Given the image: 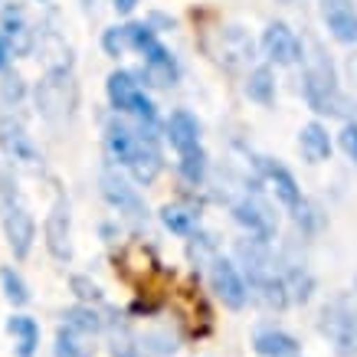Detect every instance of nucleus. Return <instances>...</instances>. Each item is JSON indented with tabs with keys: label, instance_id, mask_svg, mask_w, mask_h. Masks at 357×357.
<instances>
[{
	"label": "nucleus",
	"instance_id": "nucleus-1",
	"mask_svg": "<svg viewBox=\"0 0 357 357\" xmlns=\"http://www.w3.org/2000/svg\"><path fill=\"white\" fill-rule=\"evenodd\" d=\"M305 98H308L312 112H318V115H341L344 112V98H341V89H337L335 66L318 46H314L308 69H305Z\"/></svg>",
	"mask_w": 357,
	"mask_h": 357
},
{
	"label": "nucleus",
	"instance_id": "nucleus-2",
	"mask_svg": "<svg viewBox=\"0 0 357 357\" xmlns=\"http://www.w3.org/2000/svg\"><path fill=\"white\" fill-rule=\"evenodd\" d=\"M0 194H3V204H0V210H3V213H0V217H3V233L10 239L13 256L26 259L33 239H36V227H33V217L26 213V206L17 200V190H13V184L3 177V171H0Z\"/></svg>",
	"mask_w": 357,
	"mask_h": 357
},
{
	"label": "nucleus",
	"instance_id": "nucleus-3",
	"mask_svg": "<svg viewBox=\"0 0 357 357\" xmlns=\"http://www.w3.org/2000/svg\"><path fill=\"white\" fill-rule=\"evenodd\" d=\"M109 102L119 112H128V115H135V119H138L141 125H148V128H151L154 119H158L154 102L144 96V92H141L138 79L131 76V73H125V69H119V73H112V76H109Z\"/></svg>",
	"mask_w": 357,
	"mask_h": 357
},
{
	"label": "nucleus",
	"instance_id": "nucleus-4",
	"mask_svg": "<svg viewBox=\"0 0 357 357\" xmlns=\"http://www.w3.org/2000/svg\"><path fill=\"white\" fill-rule=\"evenodd\" d=\"M321 331H325L341 354L357 357V308L351 302H335L321 312Z\"/></svg>",
	"mask_w": 357,
	"mask_h": 357
},
{
	"label": "nucleus",
	"instance_id": "nucleus-5",
	"mask_svg": "<svg viewBox=\"0 0 357 357\" xmlns=\"http://www.w3.org/2000/svg\"><path fill=\"white\" fill-rule=\"evenodd\" d=\"M233 217H236L239 227H246L252 236L259 239V243H269L275 236V213H272V206L259 197H243L233 204Z\"/></svg>",
	"mask_w": 357,
	"mask_h": 357
},
{
	"label": "nucleus",
	"instance_id": "nucleus-6",
	"mask_svg": "<svg viewBox=\"0 0 357 357\" xmlns=\"http://www.w3.org/2000/svg\"><path fill=\"white\" fill-rule=\"evenodd\" d=\"M262 53L275 66H292L302 59V43L289 23H269L262 33Z\"/></svg>",
	"mask_w": 357,
	"mask_h": 357
},
{
	"label": "nucleus",
	"instance_id": "nucleus-7",
	"mask_svg": "<svg viewBox=\"0 0 357 357\" xmlns=\"http://www.w3.org/2000/svg\"><path fill=\"white\" fill-rule=\"evenodd\" d=\"M210 285H213L217 298L227 305V308H243L249 298L246 279L239 275L236 266L229 259H213V266H210Z\"/></svg>",
	"mask_w": 357,
	"mask_h": 357
},
{
	"label": "nucleus",
	"instance_id": "nucleus-8",
	"mask_svg": "<svg viewBox=\"0 0 357 357\" xmlns=\"http://www.w3.org/2000/svg\"><path fill=\"white\" fill-rule=\"evenodd\" d=\"M321 17L337 43H357V10L351 0H321Z\"/></svg>",
	"mask_w": 357,
	"mask_h": 357
},
{
	"label": "nucleus",
	"instance_id": "nucleus-9",
	"mask_svg": "<svg viewBox=\"0 0 357 357\" xmlns=\"http://www.w3.org/2000/svg\"><path fill=\"white\" fill-rule=\"evenodd\" d=\"M102 194H105V200H109L112 206H119V213H125V217L135 220V223H141V220L148 217V213H144V204H141V197L135 194V187H128L112 171L102 174Z\"/></svg>",
	"mask_w": 357,
	"mask_h": 357
},
{
	"label": "nucleus",
	"instance_id": "nucleus-10",
	"mask_svg": "<svg viewBox=\"0 0 357 357\" xmlns=\"http://www.w3.org/2000/svg\"><path fill=\"white\" fill-rule=\"evenodd\" d=\"M141 53H144V79L158 89L174 86V79H177V63H174V56L167 53L154 36L141 46Z\"/></svg>",
	"mask_w": 357,
	"mask_h": 357
},
{
	"label": "nucleus",
	"instance_id": "nucleus-11",
	"mask_svg": "<svg viewBox=\"0 0 357 357\" xmlns=\"http://www.w3.org/2000/svg\"><path fill=\"white\" fill-rule=\"evenodd\" d=\"M43 236H46V246L53 252L56 259H69L73 256V243H69V204L66 200H56L50 217H46V227H43Z\"/></svg>",
	"mask_w": 357,
	"mask_h": 357
},
{
	"label": "nucleus",
	"instance_id": "nucleus-12",
	"mask_svg": "<svg viewBox=\"0 0 357 357\" xmlns=\"http://www.w3.org/2000/svg\"><path fill=\"white\" fill-rule=\"evenodd\" d=\"M259 171H262V177L269 181V187L275 190V197H279L282 204L292 206V210H298V206H302V187H298V181H295V177L285 171L282 164L269 161V158H259Z\"/></svg>",
	"mask_w": 357,
	"mask_h": 357
},
{
	"label": "nucleus",
	"instance_id": "nucleus-13",
	"mask_svg": "<svg viewBox=\"0 0 357 357\" xmlns=\"http://www.w3.org/2000/svg\"><path fill=\"white\" fill-rule=\"evenodd\" d=\"M144 138H151V135L135 131V128H128V125H121V121H112L109 128H105V148H109V158L112 161H119V164H128Z\"/></svg>",
	"mask_w": 357,
	"mask_h": 357
},
{
	"label": "nucleus",
	"instance_id": "nucleus-14",
	"mask_svg": "<svg viewBox=\"0 0 357 357\" xmlns=\"http://www.w3.org/2000/svg\"><path fill=\"white\" fill-rule=\"evenodd\" d=\"M164 135H167V141H171V148L177 154H187V151H194V148H200V125H197V119L184 109L174 112L171 119H167Z\"/></svg>",
	"mask_w": 357,
	"mask_h": 357
},
{
	"label": "nucleus",
	"instance_id": "nucleus-15",
	"mask_svg": "<svg viewBox=\"0 0 357 357\" xmlns=\"http://www.w3.org/2000/svg\"><path fill=\"white\" fill-rule=\"evenodd\" d=\"M0 148H3L7 158H13V161H26V164L36 161V148H33L30 135L10 119L0 121Z\"/></svg>",
	"mask_w": 357,
	"mask_h": 357
},
{
	"label": "nucleus",
	"instance_id": "nucleus-16",
	"mask_svg": "<svg viewBox=\"0 0 357 357\" xmlns=\"http://www.w3.org/2000/svg\"><path fill=\"white\" fill-rule=\"evenodd\" d=\"M131 171V177L138 181V184H151L154 177L161 174L164 161H161V151H158V144H154V138H144L141 141V148L135 151V158H131L128 164H125Z\"/></svg>",
	"mask_w": 357,
	"mask_h": 357
},
{
	"label": "nucleus",
	"instance_id": "nucleus-17",
	"mask_svg": "<svg viewBox=\"0 0 357 357\" xmlns=\"http://www.w3.org/2000/svg\"><path fill=\"white\" fill-rule=\"evenodd\" d=\"M298 144H302V154L312 164H321L331 158V138H328V128H321L318 121L305 125L302 135H298Z\"/></svg>",
	"mask_w": 357,
	"mask_h": 357
},
{
	"label": "nucleus",
	"instance_id": "nucleus-18",
	"mask_svg": "<svg viewBox=\"0 0 357 357\" xmlns=\"http://www.w3.org/2000/svg\"><path fill=\"white\" fill-rule=\"evenodd\" d=\"M256 354L262 357H295L298 354V341L285 331H262L256 335Z\"/></svg>",
	"mask_w": 357,
	"mask_h": 357
},
{
	"label": "nucleus",
	"instance_id": "nucleus-19",
	"mask_svg": "<svg viewBox=\"0 0 357 357\" xmlns=\"http://www.w3.org/2000/svg\"><path fill=\"white\" fill-rule=\"evenodd\" d=\"M7 331L17 337V351H20V357H33V351H36V344H40V328H36V321L26 318V314H17V318H10Z\"/></svg>",
	"mask_w": 357,
	"mask_h": 357
},
{
	"label": "nucleus",
	"instance_id": "nucleus-20",
	"mask_svg": "<svg viewBox=\"0 0 357 357\" xmlns=\"http://www.w3.org/2000/svg\"><path fill=\"white\" fill-rule=\"evenodd\" d=\"M161 220L164 227L171 229V233H181V236H190L197 229V220H200V213L197 210H190V206H181V204H167L161 210Z\"/></svg>",
	"mask_w": 357,
	"mask_h": 357
},
{
	"label": "nucleus",
	"instance_id": "nucleus-21",
	"mask_svg": "<svg viewBox=\"0 0 357 357\" xmlns=\"http://www.w3.org/2000/svg\"><path fill=\"white\" fill-rule=\"evenodd\" d=\"M246 96L259 105H272L275 98V82H272V69L269 66H259L249 73V82H246Z\"/></svg>",
	"mask_w": 357,
	"mask_h": 357
},
{
	"label": "nucleus",
	"instance_id": "nucleus-22",
	"mask_svg": "<svg viewBox=\"0 0 357 357\" xmlns=\"http://www.w3.org/2000/svg\"><path fill=\"white\" fill-rule=\"evenodd\" d=\"M36 102H40V109H43V115H50L53 119L56 112H69L66 105V96L59 92V79H46L43 86L36 89Z\"/></svg>",
	"mask_w": 357,
	"mask_h": 357
},
{
	"label": "nucleus",
	"instance_id": "nucleus-23",
	"mask_svg": "<svg viewBox=\"0 0 357 357\" xmlns=\"http://www.w3.org/2000/svg\"><path fill=\"white\" fill-rule=\"evenodd\" d=\"M181 158H184V161H181V174H184L190 184H200L206 174V154L200 151V148H194V151L181 154Z\"/></svg>",
	"mask_w": 357,
	"mask_h": 357
},
{
	"label": "nucleus",
	"instance_id": "nucleus-24",
	"mask_svg": "<svg viewBox=\"0 0 357 357\" xmlns=\"http://www.w3.org/2000/svg\"><path fill=\"white\" fill-rule=\"evenodd\" d=\"M66 325L76 328V331H89V335H96L102 321H98V314L92 308H69L66 312Z\"/></svg>",
	"mask_w": 357,
	"mask_h": 357
},
{
	"label": "nucleus",
	"instance_id": "nucleus-25",
	"mask_svg": "<svg viewBox=\"0 0 357 357\" xmlns=\"http://www.w3.org/2000/svg\"><path fill=\"white\" fill-rule=\"evenodd\" d=\"M0 282H3V292H7V298H10L13 305H26V302H30L26 285H23V279L13 269H3V272H0Z\"/></svg>",
	"mask_w": 357,
	"mask_h": 357
},
{
	"label": "nucleus",
	"instance_id": "nucleus-26",
	"mask_svg": "<svg viewBox=\"0 0 357 357\" xmlns=\"http://www.w3.org/2000/svg\"><path fill=\"white\" fill-rule=\"evenodd\" d=\"M102 46H105V53L109 56H121L131 50V26H115V30L105 33V40H102Z\"/></svg>",
	"mask_w": 357,
	"mask_h": 357
},
{
	"label": "nucleus",
	"instance_id": "nucleus-27",
	"mask_svg": "<svg viewBox=\"0 0 357 357\" xmlns=\"http://www.w3.org/2000/svg\"><path fill=\"white\" fill-rule=\"evenodd\" d=\"M56 357H89V354L82 351V344H76L73 335L59 331V335H56Z\"/></svg>",
	"mask_w": 357,
	"mask_h": 357
},
{
	"label": "nucleus",
	"instance_id": "nucleus-28",
	"mask_svg": "<svg viewBox=\"0 0 357 357\" xmlns=\"http://www.w3.org/2000/svg\"><path fill=\"white\" fill-rule=\"evenodd\" d=\"M73 289H76V295H79V298H86V302H98V298H102V292H98L96 282L82 279V275H76V279H73Z\"/></svg>",
	"mask_w": 357,
	"mask_h": 357
},
{
	"label": "nucleus",
	"instance_id": "nucleus-29",
	"mask_svg": "<svg viewBox=\"0 0 357 357\" xmlns=\"http://www.w3.org/2000/svg\"><path fill=\"white\" fill-rule=\"evenodd\" d=\"M341 148H344V154L357 164V125H347V128L341 131Z\"/></svg>",
	"mask_w": 357,
	"mask_h": 357
},
{
	"label": "nucleus",
	"instance_id": "nucleus-30",
	"mask_svg": "<svg viewBox=\"0 0 357 357\" xmlns=\"http://www.w3.org/2000/svg\"><path fill=\"white\" fill-rule=\"evenodd\" d=\"M7 63H10V46H7V40L0 36V69H3Z\"/></svg>",
	"mask_w": 357,
	"mask_h": 357
},
{
	"label": "nucleus",
	"instance_id": "nucleus-31",
	"mask_svg": "<svg viewBox=\"0 0 357 357\" xmlns=\"http://www.w3.org/2000/svg\"><path fill=\"white\" fill-rule=\"evenodd\" d=\"M135 3H138V0H115V10H119V13H131V10H135Z\"/></svg>",
	"mask_w": 357,
	"mask_h": 357
}]
</instances>
